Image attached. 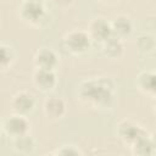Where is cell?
I'll return each mask as SVG.
<instances>
[{"label":"cell","instance_id":"6da1fadb","mask_svg":"<svg viewBox=\"0 0 156 156\" xmlns=\"http://www.w3.org/2000/svg\"><path fill=\"white\" fill-rule=\"evenodd\" d=\"M115 82L108 77H94L82 80L77 89L78 99L96 110H106L115 100Z\"/></svg>","mask_w":156,"mask_h":156},{"label":"cell","instance_id":"30bf717a","mask_svg":"<svg viewBox=\"0 0 156 156\" xmlns=\"http://www.w3.org/2000/svg\"><path fill=\"white\" fill-rule=\"evenodd\" d=\"M58 63H60L58 55L51 48H46V46L40 48L35 51L33 56V65L35 68L55 71L58 67Z\"/></svg>","mask_w":156,"mask_h":156},{"label":"cell","instance_id":"ba28073f","mask_svg":"<svg viewBox=\"0 0 156 156\" xmlns=\"http://www.w3.org/2000/svg\"><path fill=\"white\" fill-rule=\"evenodd\" d=\"M32 82L37 90L48 94L51 93L57 85V76L55 71L35 68L32 74Z\"/></svg>","mask_w":156,"mask_h":156},{"label":"cell","instance_id":"5bb4252c","mask_svg":"<svg viewBox=\"0 0 156 156\" xmlns=\"http://www.w3.org/2000/svg\"><path fill=\"white\" fill-rule=\"evenodd\" d=\"M101 46V52L102 55L111 60V61H117L121 60L123 54H124V45H123V40L116 38V37H110L107 40H105L102 44H100Z\"/></svg>","mask_w":156,"mask_h":156},{"label":"cell","instance_id":"5b68a950","mask_svg":"<svg viewBox=\"0 0 156 156\" xmlns=\"http://www.w3.org/2000/svg\"><path fill=\"white\" fill-rule=\"evenodd\" d=\"M30 122L27 116L12 113L2 122V132L11 139L29 133Z\"/></svg>","mask_w":156,"mask_h":156},{"label":"cell","instance_id":"9a60e30c","mask_svg":"<svg viewBox=\"0 0 156 156\" xmlns=\"http://www.w3.org/2000/svg\"><path fill=\"white\" fill-rule=\"evenodd\" d=\"M35 146H37V141L29 133L12 139V149L15 150V152L21 155L33 154Z\"/></svg>","mask_w":156,"mask_h":156},{"label":"cell","instance_id":"d6986e66","mask_svg":"<svg viewBox=\"0 0 156 156\" xmlns=\"http://www.w3.org/2000/svg\"><path fill=\"white\" fill-rule=\"evenodd\" d=\"M54 1H55V4H56V5L62 6V7L69 6V5L73 2V0H54Z\"/></svg>","mask_w":156,"mask_h":156},{"label":"cell","instance_id":"e0dca14e","mask_svg":"<svg viewBox=\"0 0 156 156\" xmlns=\"http://www.w3.org/2000/svg\"><path fill=\"white\" fill-rule=\"evenodd\" d=\"M135 46L138 49V51L143 55H151L154 54L155 49H156V40H155V35L150 34V33H144L140 34L136 40H135Z\"/></svg>","mask_w":156,"mask_h":156},{"label":"cell","instance_id":"8992f818","mask_svg":"<svg viewBox=\"0 0 156 156\" xmlns=\"http://www.w3.org/2000/svg\"><path fill=\"white\" fill-rule=\"evenodd\" d=\"M87 33L89 34L93 43L102 44L105 40H107L110 37H112L110 21H107L105 17H101V16L94 17L88 23Z\"/></svg>","mask_w":156,"mask_h":156},{"label":"cell","instance_id":"52a82bcc","mask_svg":"<svg viewBox=\"0 0 156 156\" xmlns=\"http://www.w3.org/2000/svg\"><path fill=\"white\" fill-rule=\"evenodd\" d=\"M146 132H147L146 129H144L140 124H138L136 122H134L132 119L119 121L117 124V128H116L117 136L128 146H130L139 136H141Z\"/></svg>","mask_w":156,"mask_h":156},{"label":"cell","instance_id":"277c9868","mask_svg":"<svg viewBox=\"0 0 156 156\" xmlns=\"http://www.w3.org/2000/svg\"><path fill=\"white\" fill-rule=\"evenodd\" d=\"M35 105H37L35 96L27 90L17 91L16 94H13V96L10 100V108L12 113H17L27 117L34 111Z\"/></svg>","mask_w":156,"mask_h":156},{"label":"cell","instance_id":"9c48e42d","mask_svg":"<svg viewBox=\"0 0 156 156\" xmlns=\"http://www.w3.org/2000/svg\"><path fill=\"white\" fill-rule=\"evenodd\" d=\"M67 105L66 101L60 96H49L43 104V113L50 122H57L66 115Z\"/></svg>","mask_w":156,"mask_h":156},{"label":"cell","instance_id":"ffe728a7","mask_svg":"<svg viewBox=\"0 0 156 156\" xmlns=\"http://www.w3.org/2000/svg\"><path fill=\"white\" fill-rule=\"evenodd\" d=\"M100 1H102V2H113L115 0H100Z\"/></svg>","mask_w":156,"mask_h":156},{"label":"cell","instance_id":"8fae6325","mask_svg":"<svg viewBox=\"0 0 156 156\" xmlns=\"http://www.w3.org/2000/svg\"><path fill=\"white\" fill-rule=\"evenodd\" d=\"M110 24H111L112 35L121 40L128 39L134 29L133 22L127 15H118L113 17L112 21H110Z\"/></svg>","mask_w":156,"mask_h":156},{"label":"cell","instance_id":"44dd1931","mask_svg":"<svg viewBox=\"0 0 156 156\" xmlns=\"http://www.w3.org/2000/svg\"><path fill=\"white\" fill-rule=\"evenodd\" d=\"M1 132H2V122L0 121V133H1Z\"/></svg>","mask_w":156,"mask_h":156},{"label":"cell","instance_id":"4fadbf2b","mask_svg":"<svg viewBox=\"0 0 156 156\" xmlns=\"http://www.w3.org/2000/svg\"><path fill=\"white\" fill-rule=\"evenodd\" d=\"M129 147H130L133 155H136V156H152V155H155L156 144H155L154 136L146 132L141 136H139Z\"/></svg>","mask_w":156,"mask_h":156},{"label":"cell","instance_id":"2e32d148","mask_svg":"<svg viewBox=\"0 0 156 156\" xmlns=\"http://www.w3.org/2000/svg\"><path fill=\"white\" fill-rule=\"evenodd\" d=\"M16 61V52L9 44L0 43V72L9 71Z\"/></svg>","mask_w":156,"mask_h":156},{"label":"cell","instance_id":"7a4b0ae2","mask_svg":"<svg viewBox=\"0 0 156 156\" xmlns=\"http://www.w3.org/2000/svg\"><path fill=\"white\" fill-rule=\"evenodd\" d=\"M18 17L29 26H41L48 12L43 0H23L18 6Z\"/></svg>","mask_w":156,"mask_h":156},{"label":"cell","instance_id":"7c38bea8","mask_svg":"<svg viewBox=\"0 0 156 156\" xmlns=\"http://www.w3.org/2000/svg\"><path fill=\"white\" fill-rule=\"evenodd\" d=\"M155 72L154 71H149V69H144L141 72H139V74L136 76L135 79V85L138 88V90L140 93H143L146 96H150L151 99L155 98L156 94V83H155Z\"/></svg>","mask_w":156,"mask_h":156},{"label":"cell","instance_id":"ac0fdd59","mask_svg":"<svg viewBox=\"0 0 156 156\" xmlns=\"http://www.w3.org/2000/svg\"><path fill=\"white\" fill-rule=\"evenodd\" d=\"M54 155H62V156H78L83 155V151L74 144H65L52 151Z\"/></svg>","mask_w":156,"mask_h":156},{"label":"cell","instance_id":"3957f363","mask_svg":"<svg viewBox=\"0 0 156 156\" xmlns=\"http://www.w3.org/2000/svg\"><path fill=\"white\" fill-rule=\"evenodd\" d=\"M91 44L93 41L89 34L87 33V30L83 29H72L67 32L62 38L63 50L73 56L85 54L90 49Z\"/></svg>","mask_w":156,"mask_h":156}]
</instances>
